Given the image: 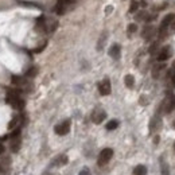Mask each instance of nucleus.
Returning a JSON list of instances; mask_svg holds the SVG:
<instances>
[{
    "instance_id": "nucleus-24",
    "label": "nucleus",
    "mask_w": 175,
    "mask_h": 175,
    "mask_svg": "<svg viewBox=\"0 0 175 175\" xmlns=\"http://www.w3.org/2000/svg\"><path fill=\"white\" fill-rule=\"evenodd\" d=\"M26 74H27V77H34V76H36V67H31Z\"/></svg>"
},
{
    "instance_id": "nucleus-17",
    "label": "nucleus",
    "mask_w": 175,
    "mask_h": 175,
    "mask_svg": "<svg viewBox=\"0 0 175 175\" xmlns=\"http://www.w3.org/2000/svg\"><path fill=\"white\" fill-rule=\"evenodd\" d=\"M117 127H118V121L117 120H111L107 124V129L108 131H113V129H116Z\"/></svg>"
},
{
    "instance_id": "nucleus-10",
    "label": "nucleus",
    "mask_w": 175,
    "mask_h": 175,
    "mask_svg": "<svg viewBox=\"0 0 175 175\" xmlns=\"http://www.w3.org/2000/svg\"><path fill=\"white\" fill-rule=\"evenodd\" d=\"M105 117H107V113L104 111H101V109H96L92 113V121L96 124H101L105 120Z\"/></svg>"
},
{
    "instance_id": "nucleus-4",
    "label": "nucleus",
    "mask_w": 175,
    "mask_h": 175,
    "mask_svg": "<svg viewBox=\"0 0 175 175\" xmlns=\"http://www.w3.org/2000/svg\"><path fill=\"white\" fill-rule=\"evenodd\" d=\"M20 148V128H16L11 133V149L14 152H18Z\"/></svg>"
},
{
    "instance_id": "nucleus-5",
    "label": "nucleus",
    "mask_w": 175,
    "mask_h": 175,
    "mask_svg": "<svg viewBox=\"0 0 175 175\" xmlns=\"http://www.w3.org/2000/svg\"><path fill=\"white\" fill-rule=\"evenodd\" d=\"M55 133L59 136H63V135H67L69 131H70V120H65L62 123H59L58 125H55L54 128Z\"/></svg>"
},
{
    "instance_id": "nucleus-9",
    "label": "nucleus",
    "mask_w": 175,
    "mask_h": 175,
    "mask_svg": "<svg viewBox=\"0 0 175 175\" xmlns=\"http://www.w3.org/2000/svg\"><path fill=\"white\" fill-rule=\"evenodd\" d=\"M163 105H164V113L173 112L175 108V94H170V97H167L163 101Z\"/></svg>"
},
{
    "instance_id": "nucleus-21",
    "label": "nucleus",
    "mask_w": 175,
    "mask_h": 175,
    "mask_svg": "<svg viewBox=\"0 0 175 175\" xmlns=\"http://www.w3.org/2000/svg\"><path fill=\"white\" fill-rule=\"evenodd\" d=\"M137 8H139V3L136 0H132L131 2V7H129V12H136Z\"/></svg>"
},
{
    "instance_id": "nucleus-25",
    "label": "nucleus",
    "mask_w": 175,
    "mask_h": 175,
    "mask_svg": "<svg viewBox=\"0 0 175 175\" xmlns=\"http://www.w3.org/2000/svg\"><path fill=\"white\" fill-rule=\"evenodd\" d=\"M158 50V42H155V43H152V46L149 47V54H154V53Z\"/></svg>"
},
{
    "instance_id": "nucleus-23",
    "label": "nucleus",
    "mask_w": 175,
    "mask_h": 175,
    "mask_svg": "<svg viewBox=\"0 0 175 175\" xmlns=\"http://www.w3.org/2000/svg\"><path fill=\"white\" fill-rule=\"evenodd\" d=\"M105 40H107V35H102V38H100V42H98V46H97V49H98V50H101V49H102V46H104Z\"/></svg>"
},
{
    "instance_id": "nucleus-28",
    "label": "nucleus",
    "mask_w": 175,
    "mask_h": 175,
    "mask_svg": "<svg viewBox=\"0 0 175 175\" xmlns=\"http://www.w3.org/2000/svg\"><path fill=\"white\" fill-rule=\"evenodd\" d=\"M45 175H51V174H45Z\"/></svg>"
},
{
    "instance_id": "nucleus-6",
    "label": "nucleus",
    "mask_w": 175,
    "mask_h": 175,
    "mask_svg": "<svg viewBox=\"0 0 175 175\" xmlns=\"http://www.w3.org/2000/svg\"><path fill=\"white\" fill-rule=\"evenodd\" d=\"M171 55H173V49H171L170 46H164V47L158 53V55H156V59H158L160 63H163V62L167 61V59L170 58Z\"/></svg>"
},
{
    "instance_id": "nucleus-14",
    "label": "nucleus",
    "mask_w": 175,
    "mask_h": 175,
    "mask_svg": "<svg viewBox=\"0 0 175 175\" xmlns=\"http://www.w3.org/2000/svg\"><path fill=\"white\" fill-rule=\"evenodd\" d=\"M133 175H147V167L143 164H139L133 168Z\"/></svg>"
},
{
    "instance_id": "nucleus-7",
    "label": "nucleus",
    "mask_w": 175,
    "mask_h": 175,
    "mask_svg": "<svg viewBox=\"0 0 175 175\" xmlns=\"http://www.w3.org/2000/svg\"><path fill=\"white\" fill-rule=\"evenodd\" d=\"M74 0H58L57 5H55V14L57 15H63L66 12L67 7L73 3Z\"/></svg>"
},
{
    "instance_id": "nucleus-15",
    "label": "nucleus",
    "mask_w": 175,
    "mask_h": 175,
    "mask_svg": "<svg viewBox=\"0 0 175 175\" xmlns=\"http://www.w3.org/2000/svg\"><path fill=\"white\" fill-rule=\"evenodd\" d=\"M124 82H125V86L127 88H133V84H135V78L131 74H127L125 78H124Z\"/></svg>"
},
{
    "instance_id": "nucleus-26",
    "label": "nucleus",
    "mask_w": 175,
    "mask_h": 175,
    "mask_svg": "<svg viewBox=\"0 0 175 175\" xmlns=\"http://www.w3.org/2000/svg\"><path fill=\"white\" fill-rule=\"evenodd\" d=\"M78 175H92V174H90L89 168H88V167H84L82 170L80 171V174H78Z\"/></svg>"
},
{
    "instance_id": "nucleus-1",
    "label": "nucleus",
    "mask_w": 175,
    "mask_h": 175,
    "mask_svg": "<svg viewBox=\"0 0 175 175\" xmlns=\"http://www.w3.org/2000/svg\"><path fill=\"white\" fill-rule=\"evenodd\" d=\"M7 102L11 105L12 108L18 109V111H22V109L24 108V100L20 98L19 93H18V90H10L7 94Z\"/></svg>"
},
{
    "instance_id": "nucleus-13",
    "label": "nucleus",
    "mask_w": 175,
    "mask_h": 175,
    "mask_svg": "<svg viewBox=\"0 0 175 175\" xmlns=\"http://www.w3.org/2000/svg\"><path fill=\"white\" fill-rule=\"evenodd\" d=\"M163 69H164V63H156L155 66L152 67V77H154L155 80H158Z\"/></svg>"
},
{
    "instance_id": "nucleus-8",
    "label": "nucleus",
    "mask_w": 175,
    "mask_h": 175,
    "mask_svg": "<svg viewBox=\"0 0 175 175\" xmlns=\"http://www.w3.org/2000/svg\"><path fill=\"white\" fill-rule=\"evenodd\" d=\"M111 81L108 80V78H105V80H102L101 82L98 84V92L101 96H108L109 93H111Z\"/></svg>"
},
{
    "instance_id": "nucleus-29",
    "label": "nucleus",
    "mask_w": 175,
    "mask_h": 175,
    "mask_svg": "<svg viewBox=\"0 0 175 175\" xmlns=\"http://www.w3.org/2000/svg\"><path fill=\"white\" fill-rule=\"evenodd\" d=\"M174 149H175V144H174Z\"/></svg>"
},
{
    "instance_id": "nucleus-2",
    "label": "nucleus",
    "mask_w": 175,
    "mask_h": 175,
    "mask_svg": "<svg viewBox=\"0 0 175 175\" xmlns=\"http://www.w3.org/2000/svg\"><path fill=\"white\" fill-rule=\"evenodd\" d=\"M12 85L16 88L18 90H24V92H30L31 90V85L30 82L23 77L19 76H14L12 77Z\"/></svg>"
},
{
    "instance_id": "nucleus-16",
    "label": "nucleus",
    "mask_w": 175,
    "mask_h": 175,
    "mask_svg": "<svg viewBox=\"0 0 175 175\" xmlns=\"http://www.w3.org/2000/svg\"><path fill=\"white\" fill-rule=\"evenodd\" d=\"M66 163H67V156H66V155H59V156H57V159H55V162H54V164H58V166L66 164Z\"/></svg>"
},
{
    "instance_id": "nucleus-11",
    "label": "nucleus",
    "mask_w": 175,
    "mask_h": 175,
    "mask_svg": "<svg viewBox=\"0 0 175 175\" xmlns=\"http://www.w3.org/2000/svg\"><path fill=\"white\" fill-rule=\"evenodd\" d=\"M154 34H155V29L152 26H146L144 27V30H143V38H144L146 40H149V39H152V36H154Z\"/></svg>"
},
{
    "instance_id": "nucleus-18",
    "label": "nucleus",
    "mask_w": 175,
    "mask_h": 175,
    "mask_svg": "<svg viewBox=\"0 0 175 175\" xmlns=\"http://www.w3.org/2000/svg\"><path fill=\"white\" fill-rule=\"evenodd\" d=\"M160 166H162V174L168 175V166H167V163H166L163 159H160Z\"/></svg>"
},
{
    "instance_id": "nucleus-22",
    "label": "nucleus",
    "mask_w": 175,
    "mask_h": 175,
    "mask_svg": "<svg viewBox=\"0 0 175 175\" xmlns=\"http://www.w3.org/2000/svg\"><path fill=\"white\" fill-rule=\"evenodd\" d=\"M136 31H137V26H136V24H129V26H128V33H129V34H133V33H136Z\"/></svg>"
},
{
    "instance_id": "nucleus-27",
    "label": "nucleus",
    "mask_w": 175,
    "mask_h": 175,
    "mask_svg": "<svg viewBox=\"0 0 175 175\" xmlns=\"http://www.w3.org/2000/svg\"><path fill=\"white\" fill-rule=\"evenodd\" d=\"M171 30H173V31H175V20L173 22V23H171Z\"/></svg>"
},
{
    "instance_id": "nucleus-19",
    "label": "nucleus",
    "mask_w": 175,
    "mask_h": 175,
    "mask_svg": "<svg viewBox=\"0 0 175 175\" xmlns=\"http://www.w3.org/2000/svg\"><path fill=\"white\" fill-rule=\"evenodd\" d=\"M168 77L173 80V84L175 85V61H174L173 66H171V69H170V71H168Z\"/></svg>"
},
{
    "instance_id": "nucleus-3",
    "label": "nucleus",
    "mask_w": 175,
    "mask_h": 175,
    "mask_svg": "<svg viewBox=\"0 0 175 175\" xmlns=\"http://www.w3.org/2000/svg\"><path fill=\"white\" fill-rule=\"evenodd\" d=\"M112 156H113V149L112 148H104L98 155V159H97L98 166H105L112 159Z\"/></svg>"
},
{
    "instance_id": "nucleus-12",
    "label": "nucleus",
    "mask_w": 175,
    "mask_h": 175,
    "mask_svg": "<svg viewBox=\"0 0 175 175\" xmlns=\"http://www.w3.org/2000/svg\"><path fill=\"white\" fill-rule=\"evenodd\" d=\"M120 53H121V49L118 45H113L111 49H109V55L115 59H118L120 58Z\"/></svg>"
},
{
    "instance_id": "nucleus-20",
    "label": "nucleus",
    "mask_w": 175,
    "mask_h": 175,
    "mask_svg": "<svg viewBox=\"0 0 175 175\" xmlns=\"http://www.w3.org/2000/svg\"><path fill=\"white\" fill-rule=\"evenodd\" d=\"M19 121H20V117H19V116H16V117L12 118L11 123H10V125H8V127H10V129H14V128L16 127L18 124H19Z\"/></svg>"
}]
</instances>
